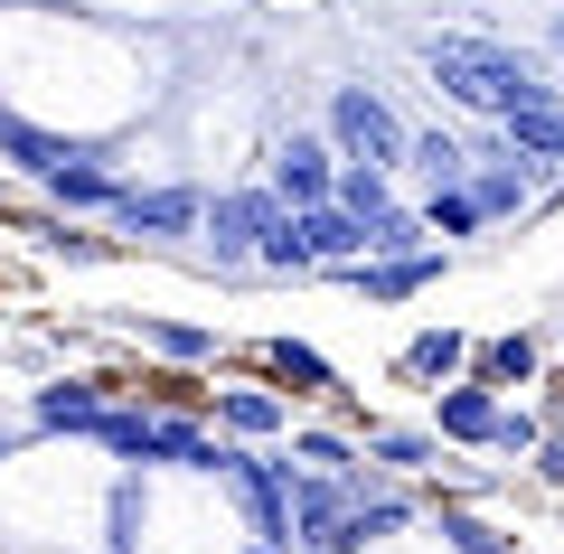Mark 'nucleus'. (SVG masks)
<instances>
[{
	"instance_id": "1",
	"label": "nucleus",
	"mask_w": 564,
	"mask_h": 554,
	"mask_svg": "<svg viewBox=\"0 0 564 554\" xmlns=\"http://www.w3.org/2000/svg\"><path fill=\"white\" fill-rule=\"evenodd\" d=\"M423 66H433V85H443L462 113H527V104H555V85L536 76V57H518V47L499 39H423Z\"/></svg>"
},
{
	"instance_id": "2",
	"label": "nucleus",
	"mask_w": 564,
	"mask_h": 554,
	"mask_svg": "<svg viewBox=\"0 0 564 554\" xmlns=\"http://www.w3.org/2000/svg\"><path fill=\"white\" fill-rule=\"evenodd\" d=\"M329 151L367 160V170H395V160H404V122H395V104H386L377 85H339V95H329Z\"/></svg>"
},
{
	"instance_id": "3",
	"label": "nucleus",
	"mask_w": 564,
	"mask_h": 554,
	"mask_svg": "<svg viewBox=\"0 0 564 554\" xmlns=\"http://www.w3.org/2000/svg\"><path fill=\"white\" fill-rule=\"evenodd\" d=\"M329 188H339V151L311 141V132H292V141L273 151V198L302 217V207H329Z\"/></svg>"
},
{
	"instance_id": "4",
	"label": "nucleus",
	"mask_w": 564,
	"mask_h": 554,
	"mask_svg": "<svg viewBox=\"0 0 564 554\" xmlns=\"http://www.w3.org/2000/svg\"><path fill=\"white\" fill-rule=\"evenodd\" d=\"M273 217H282L273 188H236V198L198 207V226H207V245H217V263H245V254H254V236H263Z\"/></svg>"
},
{
	"instance_id": "5",
	"label": "nucleus",
	"mask_w": 564,
	"mask_h": 554,
	"mask_svg": "<svg viewBox=\"0 0 564 554\" xmlns=\"http://www.w3.org/2000/svg\"><path fill=\"white\" fill-rule=\"evenodd\" d=\"M292 236H302L311 273H339V263H358V254H367V226L348 217V207H302V217H292Z\"/></svg>"
},
{
	"instance_id": "6",
	"label": "nucleus",
	"mask_w": 564,
	"mask_h": 554,
	"mask_svg": "<svg viewBox=\"0 0 564 554\" xmlns=\"http://www.w3.org/2000/svg\"><path fill=\"white\" fill-rule=\"evenodd\" d=\"M367 301H414L423 282H443V245H423V254H386V263H339Z\"/></svg>"
},
{
	"instance_id": "7",
	"label": "nucleus",
	"mask_w": 564,
	"mask_h": 554,
	"mask_svg": "<svg viewBox=\"0 0 564 554\" xmlns=\"http://www.w3.org/2000/svg\"><path fill=\"white\" fill-rule=\"evenodd\" d=\"M489 433H499V395L489 385H443V404H433V442H480L489 452Z\"/></svg>"
},
{
	"instance_id": "8",
	"label": "nucleus",
	"mask_w": 564,
	"mask_h": 554,
	"mask_svg": "<svg viewBox=\"0 0 564 554\" xmlns=\"http://www.w3.org/2000/svg\"><path fill=\"white\" fill-rule=\"evenodd\" d=\"M113 226H132V236H188V226H198V198H188V188H151V198L122 188V198H113Z\"/></svg>"
},
{
	"instance_id": "9",
	"label": "nucleus",
	"mask_w": 564,
	"mask_h": 554,
	"mask_svg": "<svg viewBox=\"0 0 564 554\" xmlns=\"http://www.w3.org/2000/svg\"><path fill=\"white\" fill-rule=\"evenodd\" d=\"M263 377L292 385V395H339V367H329L321 348H302V338H273V348H263Z\"/></svg>"
},
{
	"instance_id": "10",
	"label": "nucleus",
	"mask_w": 564,
	"mask_h": 554,
	"mask_svg": "<svg viewBox=\"0 0 564 554\" xmlns=\"http://www.w3.org/2000/svg\"><path fill=\"white\" fill-rule=\"evenodd\" d=\"M207 404H217V423H226V433H245V442H273L282 423H292V414H282V395H263V385H226V395H207Z\"/></svg>"
},
{
	"instance_id": "11",
	"label": "nucleus",
	"mask_w": 564,
	"mask_h": 554,
	"mask_svg": "<svg viewBox=\"0 0 564 554\" xmlns=\"http://www.w3.org/2000/svg\"><path fill=\"white\" fill-rule=\"evenodd\" d=\"M527 377H536V338H527V329L470 348V385H489V395H499V385H527Z\"/></svg>"
},
{
	"instance_id": "12",
	"label": "nucleus",
	"mask_w": 564,
	"mask_h": 554,
	"mask_svg": "<svg viewBox=\"0 0 564 554\" xmlns=\"http://www.w3.org/2000/svg\"><path fill=\"white\" fill-rule=\"evenodd\" d=\"M47 198H57V207H113L122 188H113V170H104L95 151H76V160H57V170H47Z\"/></svg>"
},
{
	"instance_id": "13",
	"label": "nucleus",
	"mask_w": 564,
	"mask_h": 554,
	"mask_svg": "<svg viewBox=\"0 0 564 554\" xmlns=\"http://www.w3.org/2000/svg\"><path fill=\"white\" fill-rule=\"evenodd\" d=\"M395 367H404L414 385L462 377V367H470V338H462V329H423V338H404V357H395Z\"/></svg>"
},
{
	"instance_id": "14",
	"label": "nucleus",
	"mask_w": 564,
	"mask_h": 554,
	"mask_svg": "<svg viewBox=\"0 0 564 554\" xmlns=\"http://www.w3.org/2000/svg\"><path fill=\"white\" fill-rule=\"evenodd\" d=\"M95 414H104V385H95V377H76V385H39V423H47V433H85Z\"/></svg>"
},
{
	"instance_id": "15",
	"label": "nucleus",
	"mask_w": 564,
	"mask_h": 554,
	"mask_svg": "<svg viewBox=\"0 0 564 554\" xmlns=\"http://www.w3.org/2000/svg\"><path fill=\"white\" fill-rule=\"evenodd\" d=\"M508 151H518V160H564V104H527V113H508Z\"/></svg>"
},
{
	"instance_id": "16",
	"label": "nucleus",
	"mask_w": 564,
	"mask_h": 554,
	"mask_svg": "<svg viewBox=\"0 0 564 554\" xmlns=\"http://www.w3.org/2000/svg\"><path fill=\"white\" fill-rule=\"evenodd\" d=\"M423 236H480V198H470L462 178H452V188H433V198H423Z\"/></svg>"
},
{
	"instance_id": "17",
	"label": "nucleus",
	"mask_w": 564,
	"mask_h": 554,
	"mask_svg": "<svg viewBox=\"0 0 564 554\" xmlns=\"http://www.w3.org/2000/svg\"><path fill=\"white\" fill-rule=\"evenodd\" d=\"M462 188H470V198H480V217H508V207H527V198H536V170H527V160H518V170L462 178Z\"/></svg>"
},
{
	"instance_id": "18",
	"label": "nucleus",
	"mask_w": 564,
	"mask_h": 554,
	"mask_svg": "<svg viewBox=\"0 0 564 554\" xmlns=\"http://www.w3.org/2000/svg\"><path fill=\"white\" fill-rule=\"evenodd\" d=\"M85 433H95L104 452H122V460H151V414H122V404H104Z\"/></svg>"
},
{
	"instance_id": "19",
	"label": "nucleus",
	"mask_w": 564,
	"mask_h": 554,
	"mask_svg": "<svg viewBox=\"0 0 564 554\" xmlns=\"http://www.w3.org/2000/svg\"><path fill=\"white\" fill-rule=\"evenodd\" d=\"M245 263H263V273H311L302 236H292V207H282V217H273V226L254 236V254H245Z\"/></svg>"
},
{
	"instance_id": "20",
	"label": "nucleus",
	"mask_w": 564,
	"mask_h": 554,
	"mask_svg": "<svg viewBox=\"0 0 564 554\" xmlns=\"http://www.w3.org/2000/svg\"><path fill=\"white\" fill-rule=\"evenodd\" d=\"M404 160H414V170L433 178V188H452V178L470 170V151H462V141H443V132H423V141H404Z\"/></svg>"
},
{
	"instance_id": "21",
	"label": "nucleus",
	"mask_w": 564,
	"mask_h": 554,
	"mask_svg": "<svg viewBox=\"0 0 564 554\" xmlns=\"http://www.w3.org/2000/svg\"><path fill=\"white\" fill-rule=\"evenodd\" d=\"M0 151L20 160V170H57V160H76V151H66V141H47V132H29V122H10V113H0Z\"/></svg>"
},
{
	"instance_id": "22",
	"label": "nucleus",
	"mask_w": 564,
	"mask_h": 554,
	"mask_svg": "<svg viewBox=\"0 0 564 554\" xmlns=\"http://www.w3.org/2000/svg\"><path fill=\"white\" fill-rule=\"evenodd\" d=\"M433 452H443L433 433H367V460H386V470H423Z\"/></svg>"
},
{
	"instance_id": "23",
	"label": "nucleus",
	"mask_w": 564,
	"mask_h": 554,
	"mask_svg": "<svg viewBox=\"0 0 564 554\" xmlns=\"http://www.w3.org/2000/svg\"><path fill=\"white\" fill-rule=\"evenodd\" d=\"M292 460H311V470H358L348 433H302V442H292Z\"/></svg>"
},
{
	"instance_id": "24",
	"label": "nucleus",
	"mask_w": 564,
	"mask_h": 554,
	"mask_svg": "<svg viewBox=\"0 0 564 554\" xmlns=\"http://www.w3.org/2000/svg\"><path fill=\"white\" fill-rule=\"evenodd\" d=\"M443 535H452L462 554H518V545H508L499 526H480V517H443Z\"/></svg>"
},
{
	"instance_id": "25",
	"label": "nucleus",
	"mask_w": 564,
	"mask_h": 554,
	"mask_svg": "<svg viewBox=\"0 0 564 554\" xmlns=\"http://www.w3.org/2000/svg\"><path fill=\"white\" fill-rule=\"evenodd\" d=\"M151 348H161V357H217V329H170V319H161Z\"/></svg>"
},
{
	"instance_id": "26",
	"label": "nucleus",
	"mask_w": 564,
	"mask_h": 554,
	"mask_svg": "<svg viewBox=\"0 0 564 554\" xmlns=\"http://www.w3.org/2000/svg\"><path fill=\"white\" fill-rule=\"evenodd\" d=\"M489 452H536V414H527V404L508 414V404H499V433H489Z\"/></svg>"
},
{
	"instance_id": "27",
	"label": "nucleus",
	"mask_w": 564,
	"mask_h": 554,
	"mask_svg": "<svg viewBox=\"0 0 564 554\" xmlns=\"http://www.w3.org/2000/svg\"><path fill=\"white\" fill-rule=\"evenodd\" d=\"M151 395H161V404H180V414H188V404H207V385H198V377H151Z\"/></svg>"
},
{
	"instance_id": "28",
	"label": "nucleus",
	"mask_w": 564,
	"mask_h": 554,
	"mask_svg": "<svg viewBox=\"0 0 564 554\" xmlns=\"http://www.w3.org/2000/svg\"><path fill=\"white\" fill-rule=\"evenodd\" d=\"M536 470H545V479H564V433L545 442V460H536Z\"/></svg>"
},
{
	"instance_id": "29",
	"label": "nucleus",
	"mask_w": 564,
	"mask_h": 554,
	"mask_svg": "<svg viewBox=\"0 0 564 554\" xmlns=\"http://www.w3.org/2000/svg\"><path fill=\"white\" fill-rule=\"evenodd\" d=\"M555 414H564V377H555Z\"/></svg>"
},
{
	"instance_id": "30",
	"label": "nucleus",
	"mask_w": 564,
	"mask_h": 554,
	"mask_svg": "<svg viewBox=\"0 0 564 554\" xmlns=\"http://www.w3.org/2000/svg\"><path fill=\"white\" fill-rule=\"evenodd\" d=\"M555 47H564V20H555Z\"/></svg>"
},
{
	"instance_id": "31",
	"label": "nucleus",
	"mask_w": 564,
	"mask_h": 554,
	"mask_svg": "<svg viewBox=\"0 0 564 554\" xmlns=\"http://www.w3.org/2000/svg\"><path fill=\"white\" fill-rule=\"evenodd\" d=\"M254 554H273V545H254Z\"/></svg>"
}]
</instances>
